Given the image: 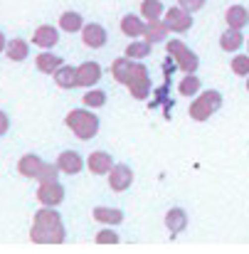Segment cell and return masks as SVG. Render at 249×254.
Here are the masks:
<instances>
[{
	"label": "cell",
	"instance_id": "1",
	"mask_svg": "<svg viewBox=\"0 0 249 254\" xmlns=\"http://www.w3.org/2000/svg\"><path fill=\"white\" fill-rule=\"evenodd\" d=\"M30 240H32L35 245H62V242L67 240V227H64L62 215L57 212V207L42 205V207L32 215Z\"/></svg>",
	"mask_w": 249,
	"mask_h": 254
},
{
	"label": "cell",
	"instance_id": "2",
	"mask_svg": "<svg viewBox=\"0 0 249 254\" xmlns=\"http://www.w3.org/2000/svg\"><path fill=\"white\" fill-rule=\"evenodd\" d=\"M64 126L79 138V141H91L99 133V116L94 114V109L82 106V109H69V114L64 116Z\"/></svg>",
	"mask_w": 249,
	"mask_h": 254
},
{
	"label": "cell",
	"instance_id": "3",
	"mask_svg": "<svg viewBox=\"0 0 249 254\" xmlns=\"http://www.w3.org/2000/svg\"><path fill=\"white\" fill-rule=\"evenodd\" d=\"M222 94L217 91V89H207V91H202L200 96H195L192 99V104H190V109H187V116L192 119V121H197V124H202V121H207L210 116H215L220 109H222Z\"/></svg>",
	"mask_w": 249,
	"mask_h": 254
},
{
	"label": "cell",
	"instance_id": "4",
	"mask_svg": "<svg viewBox=\"0 0 249 254\" xmlns=\"http://www.w3.org/2000/svg\"><path fill=\"white\" fill-rule=\"evenodd\" d=\"M166 52H168V57H173V62H175V67H178L180 72H185V74L197 72L200 57H197L183 40H166Z\"/></svg>",
	"mask_w": 249,
	"mask_h": 254
},
{
	"label": "cell",
	"instance_id": "5",
	"mask_svg": "<svg viewBox=\"0 0 249 254\" xmlns=\"http://www.w3.org/2000/svg\"><path fill=\"white\" fill-rule=\"evenodd\" d=\"M128 91H131V96L133 99H138V101H143V99H148V94H151V77H148V67L143 64V60H133V67H131V74H128Z\"/></svg>",
	"mask_w": 249,
	"mask_h": 254
},
{
	"label": "cell",
	"instance_id": "6",
	"mask_svg": "<svg viewBox=\"0 0 249 254\" xmlns=\"http://www.w3.org/2000/svg\"><path fill=\"white\" fill-rule=\"evenodd\" d=\"M37 200L40 205H50V207H57L64 202V185L60 180H52V183H40L37 188Z\"/></svg>",
	"mask_w": 249,
	"mask_h": 254
},
{
	"label": "cell",
	"instance_id": "7",
	"mask_svg": "<svg viewBox=\"0 0 249 254\" xmlns=\"http://www.w3.org/2000/svg\"><path fill=\"white\" fill-rule=\"evenodd\" d=\"M163 20H166V25L170 27V32H175V35H183V32H187V30L192 27V12L183 10L180 5L168 7V12L163 15Z\"/></svg>",
	"mask_w": 249,
	"mask_h": 254
},
{
	"label": "cell",
	"instance_id": "8",
	"mask_svg": "<svg viewBox=\"0 0 249 254\" xmlns=\"http://www.w3.org/2000/svg\"><path fill=\"white\" fill-rule=\"evenodd\" d=\"M32 45L40 50H55L60 45V27L55 25H37L32 32Z\"/></svg>",
	"mask_w": 249,
	"mask_h": 254
},
{
	"label": "cell",
	"instance_id": "9",
	"mask_svg": "<svg viewBox=\"0 0 249 254\" xmlns=\"http://www.w3.org/2000/svg\"><path fill=\"white\" fill-rule=\"evenodd\" d=\"M133 185V170L128 168L126 163H114V168L109 170V188L114 192H124Z\"/></svg>",
	"mask_w": 249,
	"mask_h": 254
},
{
	"label": "cell",
	"instance_id": "10",
	"mask_svg": "<svg viewBox=\"0 0 249 254\" xmlns=\"http://www.w3.org/2000/svg\"><path fill=\"white\" fill-rule=\"evenodd\" d=\"M106 40H109V32H106L104 25H99V22H86L82 27V42L89 50H101V47L106 45Z\"/></svg>",
	"mask_w": 249,
	"mask_h": 254
},
{
	"label": "cell",
	"instance_id": "11",
	"mask_svg": "<svg viewBox=\"0 0 249 254\" xmlns=\"http://www.w3.org/2000/svg\"><path fill=\"white\" fill-rule=\"evenodd\" d=\"M77 77H79V86L82 89H91V86H96L101 82L104 69H101L99 62H82L77 67Z\"/></svg>",
	"mask_w": 249,
	"mask_h": 254
},
{
	"label": "cell",
	"instance_id": "12",
	"mask_svg": "<svg viewBox=\"0 0 249 254\" xmlns=\"http://www.w3.org/2000/svg\"><path fill=\"white\" fill-rule=\"evenodd\" d=\"M86 168L94 175H109V170L114 168V156L109 151H94L86 158Z\"/></svg>",
	"mask_w": 249,
	"mask_h": 254
},
{
	"label": "cell",
	"instance_id": "13",
	"mask_svg": "<svg viewBox=\"0 0 249 254\" xmlns=\"http://www.w3.org/2000/svg\"><path fill=\"white\" fill-rule=\"evenodd\" d=\"M57 166H60V170L64 175H77V173L84 170L86 161L82 158V153H77V151H62L57 156Z\"/></svg>",
	"mask_w": 249,
	"mask_h": 254
},
{
	"label": "cell",
	"instance_id": "14",
	"mask_svg": "<svg viewBox=\"0 0 249 254\" xmlns=\"http://www.w3.org/2000/svg\"><path fill=\"white\" fill-rule=\"evenodd\" d=\"M62 64H64V57L55 55L52 50H42L40 55H35V67H37V72H42V74H50V77H52Z\"/></svg>",
	"mask_w": 249,
	"mask_h": 254
},
{
	"label": "cell",
	"instance_id": "15",
	"mask_svg": "<svg viewBox=\"0 0 249 254\" xmlns=\"http://www.w3.org/2000/svg\"><path fill=\"white\" fill-rule=\"evenodd\" d=\"M91 217H94L96 222H101V225H109V227H116V225H121V222L126 220L124 210H119V207H106V205H96V207L91 210Z\"/></svg>",
	"mask_w": 249,
	"mask_h": 254
},
{
	"label": "cell",
	"instance_id": "16",
	"mask_svg": "<svg viewBox=\"0 0 249 254\" xmlns=\"http://www.w3.org/2000/svg\"><path fill=\"white\" fill-rule=\"evenodd\" d=\"M121 32L126 35V37H133V40H138V37H143V32H146V20H143V15H133V12H128V15H124L121 17Z\"/></svg>",
	"mask_w": 249,
	"mask_h": 254
},
{
	"label": "cell",
	"instance_id": "17",
	"mask_svg": "<svg viewBox=\"0 0 249 254\" xmlns=\"http://www.w3.org/2000/svg\"><path fill=\"white\" fill-rule=\"evenodd\" d=\"M52 79H55V84L60 86V89H67V91H72V89L79 86L77 67H72V64H62V67L52 74Z\"/></svg>",
	"mask_w": 249,
	"mask_h": 254
},
{
	"label": "cell",
	"instance_id": "18",
	"mask_svg": "<svg viewBox=\"0 0 249 254\" xmlns=\"http://www.w3.org/2000/svg\"><path fill=\"white\" fill-rule=\"evenodd\" d=\"M242 45H245V32L237 30V27H227L220 35V50L222 52H240Z\"/></svg>",
	"mask_w": 249,
	"mask_h": 254
},
{
	"label": "cell",
	"instance_id": "19",
	"mask_svg": "<svg viewBox=\"0 0 249 254\" xmlns=\"http://www.w3.org/2000/svg\"><path fill=\"white\" fill-rule=\"evenodd\" d=\"M45 166V161L37 156V153H25L20 161H17V173L22 175V178H37L40 175V170Z\"/></svg>",
	"mask_w": 249,
	"mask_h": 254
},
{
	"label": "cell",
	"instance_id": "20",
	"mask_svg": "<svg viewBox=\"0 0 249 254\" xmlns=\"http://www.w3.org/2000/svg\"><path fill=\"white\" fill-rule=\"evenodd\" d=\"M5 57H7L10 62H25V60L30 57V45H27V40H22V37H12V40H7Z\"/></svg>",
	"mask_w": 249,
	"mask_h": 254
},
{
	"label": "cell",
	"instance_id": "21",
	"mask_svg": "<svg viewBox=\"0 0 249 254\" xmlns=\"http://www.w3.org/2000/svg\"><path fill=\"white\" fill-rule=\"evenodd\" d=\"M225 22H227V27L245 30L249 22V10L245 5H230V7L225 10Z\"/></svg>",
	"mask_w": 249,
	"mask_h": 254
},
{
	"label": "cell",
	"instance_id": "22",
	"mask_svg": "<svg viewBox=\"0 0 249 254\" xmlns=\"http://www.w3.org/2000/svg\"><path fill=\"white\" fill-rule=\"evenodd\" d=\"M166 227L170 235H180L187 227V212L183 207H170L166 212Z\"/></svg>",
	"mask_w": 249,
	"mask_h": 254
},
{
	"label": "cell",
	"instance_id": "23",
	"mask_svg": "<svg viewBox=\"0 0 249 254\" xmlns=\"http://www.w3.org/2000/svg\"><path fill=\"white\" fill-rule=\"evenodd\" d=\"M168 32H170V27L166 25V20L161 17V20H151V22H146V32H143V37H146L148 42L158 45V42H166L168 40Z\"/></svg>",
	"mask_w": 249,
	"mask_h": 254
},
{
	"label": "cell",
	"instance_id": "24",
	"mask_svg": "<svg viewBox=\"0 0 249 254\" xmlns=\"http://www.w3.org/2000/svg\"><path fill=\"white\" fill-rule=\"evenodd\" d=\"M84 25L86 22H84L82 12H77V10H64L60 15V30L62 32H82Z\"/></svg>",
	"mask_w": 249,
	"mask_h": 254
},
{
	"label": "cell",
	"instance_id": "25",
	"mask_svg": "<svg viewBox=\"0 0 249 254\" xmlns=\"http://www.w3.org/2000/svg\"><path fill=\"white\" fill-rule=\"evenodd\" d=\"M131 67H133V60L131 57H116L114 62H111V77L119 82V84L126 86V82H128V74H131Z\"/></svg>",
	"mask_w": 249,
	"mask_h": 254
},
{
	"label": "cell",
	"instance_id": "26",
	"mask_svg": "<svg viewBox=\"0 0 249 254\" xmlns=\"http://www.w3.org/2000/svg\"><path fill=\"white\" fill-rule=\"evenodd\" d=\"M151 50H153V42H148V40H133L128 47H126V57H131V60H146V57H151Z\"/></svg>",
	"mask_w": 249,
	"mask_h": 254
},
{
	"label": "cell",
	"instance_id": "27",
	"mask_svg": "<svg viewBox=\"0 0 249 254\" xmlns=\"http://www.w3.org/2000/svg\"><path fill=\"white\" fill-rule=\"evenodd\" d=\"M141 15H143L146 22L161 20V17L166 15V5H163L161 0H143V2H141Z\"/></svg>",
	"mask_w": 249,
	"mask_h": 254
},
{
	"label": "cell",
	"instance_id": "28",
	"mask_svg": "<svg viewBox=\"0 0 249 254\" xmlns=\"http://www.w3.org/2000/svg\"><path fill=\"white\" fill-rule=\"evenodd\" d=\"M200 89H202V82H200V77H195V72H192V74H185V77L180 79L178 94H180V96H197Z\"/></svg>",
	"mask_w": 249,
	"mask_h": 254
},
{
	"label": "cell",
	"instance_id": "29",
	"mask_svg": "<svg viewBox=\"0 0 249 254\" xmlns=\"http://www.w3.org/2000/svg\"><path fill=\"white\" fill-rule=\"evenodd\" d=\"M82 104L84 106H89V109H101V106H106V91L104 89H86V94L82 96Z\"/></svg>",
	"mask_w": 249,
	"mask_h": 254
},
{
	"label": "cell",
	"instance_id": "30",
	"mask_svg": "<svg viewBox=\"0 0 249 254\" xmlns=\"http://www.w3.org/2000/svg\"><path fill=\"white\" fill-rule=\"evenodd\" d=\"M60 166L57 163H45L42 166V170H40V175L35 178L37 183H52V180H60Z\"/></svg>",
	"mask_w": 249,
	"mask_h": 254
},
{
	"label": "cell",
	"instance_id": "31",
	"mask_svg": "<svg viewBox=\"0 0 249 254\" xmlns=\"http://www.w3.org/2000/svg\"><path fill=\"white\" fill-rule=\"evenodd\" d=\"M230 69H232L237 77H249V57L247 55H237V57H232Z\"/></svg>",
	"mask_w": 249,
	"mask_h": 254
},
{
	"label": "cell",
	"instance_id": "32",
	"mask_svg": "<svg viewBox=\"0 0 249 254\" xmlns=\"http://www.w3.org/2000/svg\"><path fill=\"white\" fill-rule=\"evenodd\" d=\"M121 242V237L114 232V227H104L101 232H96V245H119Z\"/></svg>",
	"mask_w": 249,
	"mask_h": 254
},
{
	"label": "cell",
	"instance_id": "33",
	"mask_svg": "<svg viewBox=\"0 0 249 254\" xmlns=\"http://www.w3.org/2000/svg\"><path fill=\"white\" fill-rule=\"evenodd\" d=\"M205 2H207V0H178V5H180L183 10H187V12H197V10H202Z\"/></svg>",
	"mask_w": 249,
	"mask_h": 254
},
{
	"label": "cell",
	"instance_id": "34",
	"mask_svg": "<svg viewBox=\"0 0 249 254\" xmlns=\"http://www.w3.org/2000/svg\"><path fill=\"white\" fill-rule=\"evenodd\" d=\"M7 131H10V116H7V114L0 109V138H2Z\"/></svg>",
	"mask_w": 249,
	"mask_h": 254
},
{
	"label": "cell",
	"instance_id": "35",
	"mask_svg": "<svg viewBox=\"0 0 249 254\" xmlns=\"http://www.w3.org/2000/svg\"><path fill=\"white\" fill-rule=\"evenodd\" d=\"M5 47H7V37H5V32L0 30V55L5 52Z\"/></svg>",
	"mask_w": 249,
	"mask_h": 254
},
{
	"label": "cell",
	"instance_id": "36",
	"mask_svg": "<svg viewBox=\"0 0 249 254\" xmlns=\"http://www.w3.org/2000/svg\"><path fill=\"white\" fill-rule=\"evenodd\" d=\"M247 91H249V77H247Z\"/></svg>",
	"mask_w": 249,
	"mask_h": 254
},
{
	"label": "cell",
	"instance_id": "37",
	"mask_svg": "<svg viewBox=\"0 0 249 254\" xmlns=\"http://www.w3.org/2000/svg\"><path fill=\"white\" fill-rule=\"evenodd\" d=\"M247 45H249V40H247Z\"/></svg>",
	"mask_w": 249,
	"mask_h": 254
}]
</instances>
